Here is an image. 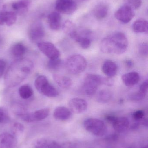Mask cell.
<instances>
[{
  "label": "cell",
  "mask_w": 148,
  "mask_h": 148,
  "mask_svg": "<svg viewBox=\"0 0 148 148\" xmlns=\"http://www.w3.org/2000/svg\"><path fill=\"white\" fill-rule=\"evenodd\" d=\"M53 77L55 82L61 88H67L72 85V80L67 77L58 74H54Z\"/></svg>",
  "instance_id": "obj_22"
},
{
  "label": "cell",
  "mask_w": 148,
  "mask_h": 148,
  "mask_svg": "<svg viewBox=\"0 0 148 148\" xmlns=\"http://www.w3.org/2000/svg\"><path fill=\"white\" fill-rule=\"evenodd\" d=\"M28 35L30 40L34 43H38L45 36V30L41 22H35L29 28Z\"/></svg>",
  "instance_id": "obj_6"
},
{
  "label": "cell",
  "mask_w": 148,
  "mask_h": 148,
  "mask_svg": "<svg viewBox=\"0 0 148 148\" xmlns=\"http://www.w3.org/2000/svg\"><path fill=\"white\" fill-rule=\"evenodd\" d=\"M48 22L50 29L54 30H58L61 26V16L58 12H53L48 16Z\"/></svg>",
  "instance_id": "obj_15"
},
{
  "label": "cell",
  "mask_w": 148,
  "mask_h": 148,
  "mask_svg": "<svg viewBox=\"0 0 148 148\" xmlns=\"http://www.w3.org/2000/svg\"><path fill=\"white\" fill-rule=\"evenodd\" d=\"M71 116L70 110L67 108L63 106L57 107L54 112V117L59 121H67L70 118Z\"/></svg>",
  "instance_id": "obj_18"
},
{
  "label": "cell",
  "mask_w": 148,
  "mask_h": 148,
  "mask_svg": "<svg viewBox=\"0 0 148 148\" xmlns=\"http://www.w3.org/2000/svg\"><path fill=\"white\" fill-rule=\"evenodd\" d=\"M27 51L25 45L21 42H17L14 44L10 49V53L13 57L17 59L21 58Z\"/></svg>",
  "instance_id": "obj_21"
},
{
  "label": "cell",
  "mask_w": 148,
  "mask_h": 148,
  "mask_svg": "<svg viewBox=\"0 0 148 148\" xmlns=\"http://www.w3.org/2000/svg\"><path fill=\"white\" fill-rule=\"evenodd\" d=\"M62 61L60 58L54 60H50L47 64L49 69L51 71H57L61 68Z\"/></svg>",
  "instance_id": "obj_28"
},
{
  "label": "cell",
  "mask_w": 148,
  "mask_h": 148,
  "mask_svg": "<svg viewBox=\"0 0 148 148\" xmlns=\"http://www.w3.org/2000/svg\"><path fill=\"white\" fill-rule=\"evenodd\" d=\"M5 11L0 12V25L5 24Z\"/></svg>",
  "instance_id": "obj_38"
},
{
  "label": "cell",
  "mask_w": 148,
  "mask_h": 148,
  "mask_svg": "<svg viewBox=\"0 0 148 148\" xmlns=\"http://www.w3.org/2000/svg\"><path fill=\"white\" fill-rule=\"evenodd\" d=\"M17 16L13 11H5V23L8 27L14 25L16 22Z\"/></svg>",
  "instance_id": "obj_27"
},
{
  "label": "cell",
  "mask_w": 148,
  "mask_h": 148,
  "mask_svg": "<svg viewBox=\"0 0 148 148\" xmlns=\"http://www.w3.org/2000/svg\"><path fill=\"white\" fill-rule=\"evenodd\" d=\"M41 94L49 97H55L59 95L57 90L48 82L43 84L38 90Z\"/></svg>",
  "instance_id": "obj_19"
},
{
  "label": "cell",
  "mask_w": 148,
  "mask_h": 148,
  "mask_svg": "<svg viewBox=\"0 0 148 148\" xmlns=\"http://www.w3.org/2000/svg\"><path fill=\"white\" fill-rule=\"evenodd\" d=\"M6 62L4 60L0 59V78L3 75L6 69Z\"/></svg>",
  "instance_id": "obj_37"
},
{
  "label": "cell",
  "mask_w": 148,
  "mask_h": 148,
  "mask_svg": "<svg viewBox=\"0 0 148 148\" xmlns=\"http://www.w3.org/2000/svg\"><path fill=\"white\" fill-rule=\"evenodd\" d=\"M77 5L74 0H56L55 9L58 12L70 15L77 9Z\"/></svg>",
  "instance_id": "obj_9"
},
{
  "label": "cell",
  "mask_w": 148,
  "mask_h": 148,
  "mask_svg": "<svg viewBox=\"0 0 148 148\" xmlns=\"http://www.w3.org/2000/svg\"><path fill=\"white\" fill-rule=\"evenodd\" d=\"M145 96H146L145 95H143L139 91L137 93H134L133 95H131L129 96V98L132 101H141V100L144 99Z\"/></svg>",
  "instance_id": "obj_32"
},
{
  "label": "cell",
  "mask_w": 148,
  "mask_h": 148,
  "mask_svg": "<svg viewBox=\"0 0 148 148\" xmlns=\"http://www.w3.org/2000/svg\"><path fill=\"white\" fill-rule=\"evenodd\" d=\"M108 11V5L104 3H100L94 8L93 14L96 18L102 20L107 17Z\"/></svg>",
  "instance_id": "obj_16"
},
{
  "label": "cell",
  "mask_w": 148,
  "mask_h": 148,
  "mask_svg": "<svg viewBox=\"0 0 148 148\" xmlns=\"http://www.w3.org/2000/svg\"><path fill=\"white\" fill-rule=\"evenodd\" d=\"M40 51L43 53L49 60L57 59L60 57V52L53 43L49 42H42L37 43Z\"/></svg>",
  "instance_id": "obj_8"
},
{
  "label": "cell",
  "mask_w": 148,
  "mask_h": 148,
  "mask_svg": "<svg viewBox=\"0 0 148 148\" xmlns=\"http://www.w3.org/2000/svg\"><path fill=\"white\" fill-rule=\"evenodd\" d=\"M128 47L126 36L122 32H115L103 39L100 45L103 53L120 55L126 52Z\"/></svg>",
  "instance_id": "obj_2"
},
{
  "label": "cell",
  "mask_w": 148,
  "mask_h": 148,
  "mask_svg": "<svg viewBox=\"0 0 148 148\" xmlns=\"http://www.w3.org/2000/svg\"><path fill=\"white\" fill-rule=\"evenodd\" d=\"M63 29L64 32L69 36L76 30L74 23L70 21H66L64 22L63 26Z\"/></svg>",
  "instance_id": "obj_29"
},
{
  "label": "cell",
  "mask_w": 148,
  "mask_h": 148,
  "mask_svg": "<svg viewBox=\"0 0 148 148\" xmlns=\"http://www.w3.org/2000/svg\"><path fill=\"white\" fill-rule=\"evenodd\" d=\"M125 64H126L127 67L129 68L133 67L134 66V62H133V61L130 60H126L125 62Z\"/></svg>",
  "instance_id": "obj_40"
},
{
  "label": "cell",
  "mask_w": 148,
  "mask_h": 148,
  "mask_svg": "<svg viewBox=\"0 0 148 148\" xmlns=\"http://www.w3.org/2000/svg\"><path fill=\"white\" fill-rule=\"evenodd\" d=\"M139 52L143 56H147L148 53V46L147 43H142L139 47Z\"/></svg>",
  "instance_id": "obj_34"
},
{
  "label": "cell",
  "mask_w": 148,
  "mask_h": 148,
  "mask_svg": "<svg viewBox=\"0 0 148 148\" xmlns=\"http://www.w3.org/2000/svg\"><path fill=\"white\" fill-rule=\"evenodd\" d=\"M112 97L111 91L108 90H102L97 94L96 98L97 101L101 103H107L110 101Z\"/></svg>",
  "instance_id": "obj_24"
},
{
  "label": "cell",
  "mask_w": 148,
  "mask_h": 148,
  "mask_svg": "<svg viewBox=\"0 0 148 148\" xmlns=\"http://www.w3.org/2000/svg\"><path fill=\"white\" fill-rule=\"evenodd\" d=\"M16 143V139L14 135L8 133L0 134V148H14Z\"/></svg>",
  "instance_id": "obj_12"
},
{
  "label": "cell",
  "mask_w": 148,
  "mask_h": 148,
  "mask_svg": "<svg viewBox=\"0 0 148 148\" xmlns=\"http://www.w3.org/2000/svg\"><path fill=\"white\" fill-rule=\"evenodd\" d=\"M49 113L48 109H41L33 113L20 114L19 116L22 120L26 122H34L44 120L48 116Z\"/></svg>",
  "instance_id": "obj_7"
},
{
  "label": "cell",
  "mask_w": 148,
  "mask_h": 148,
  "mask_svg": "<svg viewBox=\"0 0 148 148\" xmlns=\"http://www.w3.org/2000/svg\"><path fill=\"white\" fill-rule=\"evenodd\" d=\"M87 62L81 55L75 54L70 56L66 62V67L69 73L77 74L82 73L86 69Z\"/></svg>",
  "instance_id": "obj_4"
},
{
  "label": "cell",
  "mask_w": 148,
  "mask_h": 148,
  "mask_svg": "<svg viewBox=\"0 0 148 148\" xmlns=\"http://www.w3.org/2000/svg\"><path fill=\"white\" fill-rule=\"evenodd\" d=\"M33 89L28 84L22 85L19 89V94L23 99H28L30 98L33 95Z\"/></svg>",
  "instance_id": "obj_25"
},
{
  "label": "cell",
  "mask_w": 148,
  "mask_h": 148,
  "mask_svg": "<svg viewBox=\"0 0 148 148\" xmlns=\"http://www.w3.org/2000/svg\"><path fill=\"white\" fill-rule=\"evenodd\" d=\"M13 131L14 134L21 133L24 131V127L22 124L19 123H15L13 126Z\"/></svg>",
  "instance_id": "obj_33"
},
{
  "label": "cell",
  "mask_w": 148,
  "mask_h": 148,
  "mask_svg": "<svg viewBox=\"0 0 148 148\" xmlns=\"http://www.w3.org/2000/svg\"><path fill=\"white\" fill-rule=\"evenodd\" d=\"M70 110L75 114H81L86 111L87 108V102L84 99L80 98H74L69 102Z\"/></svg>",
  "instance_id": "obj_11"
},
{
  "label": "cell",
  "mask_w": 148,
  "mask_h": 148,
  "mask_svg": "<svg viewBox=\"0 0 148 148\" xmlns=\"http://www.w3.org/2000/svg\"><path fill=\"white\" fill-rule=\"evenodd\" d=\"M134 16V10L125 5L120 8L115 13V18L124 23L129 22Z\"/></svg>",
  "instance_id": "obj_10"
},
{
  "label": "cell",
  "mask_w": 148,
  "mask_h": 148,
  "mask_svg": "<svg viewBox=\"0 0 148 148\" xmlns=\"http://www.w3.org/2000/svg\"></svg>",
  "instance_id": "obj_41"
},
{
  "label": "cell",
  "mask_w": 148,
  "mask_h": 148,
  "mask_svg": "<svg viewBox=\"0 0 148 148\" xmlns=\"http://www.w3.org/2000/svg\"><path fill=\"white\" fill-rule=\"evenodd\" d=\"M125 5L128 6L133 10L139 8L142 3V0H124Z\"/></svg>",
  "instance_id": "obj_30"
},
{
  "label": "cell",
  "mask_w": 148,
  "mask_h": 148,
  "mask_svg": "<svg viewBox=\"0 0 148 148\" xmlns=\"http://www.w3.org/2000/svg\"><path fill=\"white\" fill-rule=\"evenodd\" d=\"M148 89V83L147 80L144 81L140 86L139 92L143 95H146L147 93Z\"/></svg>",
  "instance_id": "obj_36"
},
{
  "label": "cell",
  "mask_w": 148,
  "mask_h": 148,
  "mask_svg": "<svg viewBox=\"0 0 148 148\" xmlns=\"http://www.w3.org/2000/svg\"><path fill=\"white\" fill-rule=\"evenodd\" d=\"M102 70L103 73L108 77H112L116 75L118 67L114 62L110 60H107L103 64Z\"/></svg>",
  "instance_id": "obj_14"
},
{
  "label": "cell",
  "mask_w": 148,
  "mask_h": 148,
  "mask_svg": "<svg viewBox=\"0 0 148 148\" xmlns=\"http://www.w3.org/2000/svg\"><path fill=\"white\" fill-rule=\"evenodd\" d=\"M35 148H64L61 145L54 141H48L44 139H40L35 142Z\"/></svg>",
  "instance_id": "obj_20"
},
{
  "label": "cell",
  "mask_w": 148,
  "mask_h": 148,
  "mask_svg": "<svg viewBox=\"0 0 148 148\" xmlns=\"http://www.w3.org/2000/svg\"><path fill=\"white\" fill-rule=\"evenodd\" d=\"M140 78V75L137 72H130L123 75L122 80L126 86L132 87L139 82Z\"/></svg>",
  "instance_id": "obj_17"
},
{
  "label": "cell",
  "mask_w": 148,
  "mask_h": 148,
  "mask_svg": "<svg viewBox=\"0 0 148 148\" xmlns=\"http://www.w3.org/2000/svg\"><path fill=\"white\" fill-rule=\"evenodd\" d=\"M144 116V111L142 110H138L135 111L133 115V118L136 121H141Z\"/></svg>",
  "instance_id": "obj_35"
},
{
  "label": "cell",
  "mask_w": 148,
  "mask_h": 148,
  "mask_svg": "<svg viewBox=\"0 0 148 148\" xmlns=\"http://www.w3.org/2000/svg\"><path fill=\"white\" fill-rule=\"evenodd\" d=\"M113 84L114 81L111 77H103L96 74H87L84 77L83 88L87 95L92 96L95 94L100 85L105 84L110 86Z\"/></svg>",
  "instance_id": "obj_3"
},
{
  "label": "cell",
  "mask_w": 148,
  "mask_h": 148,
  "mask_svg": "<svg viewBox=\"0 0 148 148\" xmlns=\"http://www.w3.org/2000/svg\"><path fill=\"white\" fill-rule=\"evenodd\" d=\"M133 29L136 33H147L148 22L143 19H139L134 22L133 25Z\"/></svg>",
  "instance_id": "obj_23"
},
{
  "label": "cell",
  "mask_w": 148,
  "mask_h": 148,
  "mask_svg": "<svg viewBox=\"0 0 148 148\" xmlns=\"http://www.w3.org/2000/svg\"><path fill=\"white\" fill-rule=\"evenodd\" d=\"M34 64L26 58L17 59L8 67L4 77V84L9 88L16 86L25 80L32 72Z\"/></svg>",
  "instance_id": "obj_1"
},
{
  "label": "cell",
  "mask_w": 148,
  "mask_h": 148,
  "mask_svg": "<svg viewBox=\"0 0 148 148\" xmlns=\"http://www.w3.org/2000/svg\"><path fill=\"white\" fill-rule=\"evenodd\" d=\"M30 4L29 0H20L13 3L12 7L14 10L17 11H23L28 8Z\"/></svg>",
  "instance_id": "obj_26"
},
{
  "label": "cell",
  "mask_w": 148,
  "mask_h": 148,
  "mask_svg": "<svg viewBox=\"0 0 148 148\" xmlns=\"http://www.w3.org/2000/svg\"><path fill=\"white\" fill-rule=\"evenodd\" d=\"M9 119L6 110L3 108H0V123L7 122Z\"/></svg>",
  "instance_id": "obj_31"
},
{
  "label": "cell",
  "mask_w": 148,
  "mask_h": 148,
  "mask_svg": "<svg viewBox=\"0 0 148 148\" xmlns=\"http://www.w3.org/2000/svg\"><path fill=\"white\" fill-rule=\"evenodd\" d=\"M112 123L114 130L118 133L125 132L129 127V121L125 117H116Z\"/></svg>",
  "instance_id": "obj_13"
},
{
  "label": "cell",
  "mask_w": 148,
  "mask_h": 148,
  "mask_svg": "<svg viewBox=\"0 0 148 148\" xmlns=\"http://www.w3.org/2000/svg\"><path fill=\"white\" fill-rule=\"evenodd\" d=\"M84 127L87 131L96 136H103L107 132V127L104 123L96 118L86 119L84 122Z\"/></svg>",
  "instance_id": "obj_5"
},
{
  "label": "cell",
  "mask_w": 148,
  "mask_h": 148,
  "mask_svg": "<svg viewBox=\"0 0 148 148\" xmlns=\"http://www.w3.org/2000/svg\"><path fill=\"white\" fill-rule=\"evenodd\" d=\"M116 118V117L114 115H107L105 116L106 120L109 122L111 123L113 122Z\"/></svg>",
  "instance_id": "obj_39"
}]
</instances>
